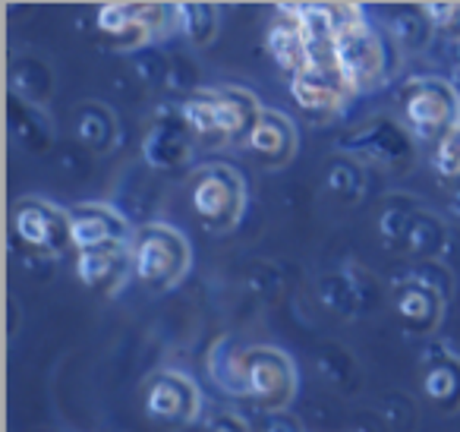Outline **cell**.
<instances>
[{
  "instance_id": "obj_1",
  "label": "cell",
  "mask_w": 460,
  "mask_h": 432,
  "mask_svg": "<svg viewBox=\"0 0 460 432\" xmlns=\"http://www.w3.org/2000/svg\"><path fill=\"white\" fill-rule=\"evenodd\" d=\"M129 256H133V278L148 291H167L180 284L192 262L190 240L177 228L161 221L142 224L136 230Z\"/></svg>"
},
{
  "instance_id": "obj_2",
  "label": "cell",
  "mask_w": 460,
  "mask_h": 432,
  "mask_svg": "<svg viewBox=\"0 0 460 432\" xmlns=\"http://www.w3.org/2000/svg\"><path fill=\"white\" fill-rule=\"evenodd\" d=\"M401 111L407 133L429 146H441L460 123V95L445 79L420 76L401 89Z\"/></svg>"
},
{
  "instance_id": "obj_3",
  "label": "cell",
  "mask_w": 460,
  "mask_h": 432,
  "mask_svg": "<svg viewBox=\"0 0 460 432\" xmlns=\"http://www.w3.org/2000/svg\"><path fill=\"white\" fill-rule=\"evenodd\" d=\"M190 205L211 234L234 230L246 212L243 174L230 165H202L190 180Z\"/></svg>"
},
{
  "instance_id": "obj_4",
  "label": "cell",
  "mask_w": 460,
  "mask_h": 432,
  "mask_svg": "<svg viewBox=\"0 0 460 432\" xmlns=\"http://www.w3.org/2000/svg\"><path fill=\"white\" fill-rule=\"evenodd\" d=\"M309 45V64L303 73L290 79V95L294 104L309 117H328L353 95L347 86L344 73L334 58L332 41H306Z\"/></svg>"
},
{
  "instance_id": "obj_5",
  "label": "cell",
  "mask_w": 460,
  "mask_h": 432,
  "mask_svg": "<svg viewBox=\"0 0 460 432\" xmlns=\"http://www.w3.org/2000/svg\"><path fill=\"white\" fill-rule=\"evenodd\" d=\"M240 385L259 410H284L296 394V366L278 347L240 350Z\"/></svg>"
},
{
  "instance_id": "obj_6",
  "label": "cell",
  "mask_w": 460,
  "mask_h": 432,
  "mask_svg": "<svg viewBox=\"0 0 460 432\" xmlns=\"http://www.w3.org/2000/svg\"><path fill=\"white\" fill-rule=\"evenodd\" d=\"M95 22L117 51H133L177 22V4H104L98 7Z\"/></svg>"
},
{
  "instance_id": "obj_7",
  "label": "cell",
  "mask_w": 460,
  "mask_h": 432,
  "mask_svg": "<svg viewBox=\"0 0 460 432\" xmlns=\"http://www.w3.org/2000/svg\"><path fill=\"white\" fill-rule=\"evenodd\" d=\"M13 234L22 247L35 249L41 256H60L73 249V230H70V212L45 202V199L26 196L13 205Z\"/></svg>"
},
{
  "instance_id": "obj_8",
  "label": "cell",
  "mask_w": 460,
  "mask_h": 432,
  "mask_svg": "<svg viewBox=\"0 0 460 432\" xmlns=\"http://www.w3.org/2000/svg\"><path fill=\"white\" fill-rule=\"evenodd\" d=\"M142 407H146V417L155 419V423L190 426L199 419L202 398H199V388L190 375L173 373V369H161V373H155L146 382Z\"/></svg>"
},
{
  "instance_id": "obj_9",
  "label": "cell",
  "mask_w": 460,
  "mask_h": 432,
  "mask_svg": "<svg viewBox=\"0 0 460 432\" xmlns=\"http://www.w3.org/2000/svg\"><path fill=\"white\" fill-rule=\"evenodd\" d=\"M334 58H338V67H341V73H344L347 86L353 89V95L363 89H372L376 83H382L385 45H382V39H378V32L366 20L334 41Z\"/></svg>"
},
{
  "instance_id": "obj_10",
  "label": "cell",
  "mask_w": 460,
  "mask_h": 432,
  "mask_svg": "<svg viewBox=\"0 0 460 432\" xmlns=\"http://www.w3.org/2000/svg\"><path fill=\"white\" fill-rule=\"evenodd\" d=\"M70 230H73V249L85 253V249L98 247H114V243H133L127 218L117 215L111 205L102 202H83L70 209Z\"/></svg>"
},
{
  "instance_id": "obj_11",
  "label": "cell",
  "mask_w": 460,
  "mask_h": 432,
  "mask_svg": "<svg viewBox=\"0 0 460 432\" xmlns=\"http://www.w3.org/2000/svg\"><path fill=\"white\" fill-rule=\"evenodd\" d=\"M215 108H217V130H221L224 146H243L250 142L252 130L259 127V117L265 108H259L256 95L237 86L215 89Z\"/></svg>"
},
{
  "instance_id": "obj_12",
  "label": "cell",
  "mask_w": 460,
  "mask_h": 432,
  "mask_svg": "<svg viewBox=\"0 0 460 432\" xmlns=\"http://www.w3.org/2000/svg\"><path fill=\"white\" fill-rule=\"evenodd\" d=\"M76 274L89 291L114 293L123 284V278L133 274L129 243H114V247H98V249L76 253Z\"/></svg>"
},
{
  "instance_id": "obj_13",
  "label": "cell",
  "mask_w": 460,
  "mask_h": 432,
  "mask_svg": "<svg viewBox=\"0 0 460 432\" xmlns=\"http://www.w3.org/2000/svg\"><path fill=\"white\" fill-rule=\"evenodd\" d=\"M246 152L259 161L262 167H284L296 152V127L288 114H278V111H262L259 117V127L252 130L250 142H246Z\"/></svg>"
},
{
  "instance_id": "obj_14",
  "label": "cell",
  "mask_w": 460,
  "mask_h": 432,
  "mask_svg": "<svg viewBox=\"0 0 460 432\" xmlns=\"http://www.w3.org/2000/svg\"><path fill=\"white\" fill-rule=\"evenodd\" d=\"M269 51L271 60L288 73V79H294L296 73L306 70L309 64V45H306V32H303L300 14H296L294 4H281L275 14L269 32Z\"/></svg>"
},
{
  "instance_id": "obj_15",
  "label": "cell",
  "mask_w": 460,
  "mask_h": 432,
  "mask_svg": "<svg viewBox=\"0 0 460 432\" xmlns=\"http://www.w3.org/2000/svg\"><path fill=\"white\" fill-rule=\"evenodd\" d=\"M422 394L432 400L438 410L457 413L460 410V356L438 347L432 356L422 360Z\"/></svg>"
},
{
  "instance_id": "obj_16",
  "label": "cell",
  "mask_w": 460,
  "mask_h": 432,
  "mask_svg": "<svg viewBox=\"0 0 460 432\" xmlns=\"http://www.w3.org/2000/svg\"><path fill=\"white\" fill-rule=\"evenodd\" d=\"M394 310L410 331L429 335L441 322L445 300H441V293L435 287L422 284V281H407V284H401L394 291Z\"/></svg>"
},
{
  "instance_id": "obj_17",
  "label": "cell",
  "mask_w": 460,
  "mask_h": 432,
  "mask_svg": "<svg viewBox=\"0 0 460 432\" xmlns=\"http://www.w3.org/2000/svg\"><path fill=\"white\" fill-rule=\"evenodd\" d=\"M180 117H183L186 130L196 142L208 148L224 146L221 130H217V108H215V89H199L192 92L190 98L180 108Z\"/></svg>"
},
{
  "instance_id": "obj_18",
  "label": "cell",
  "mask_w": 460,
  "mask_h": 432,
  "mask_svg": "<svg viewBox=\"0 0 460 432\" xmlns=\"http://www.w3.org/2000/svg\"><path fill=\"white\" fill-rule=\"evenodd\" d=\"M76 136L95 152H108L117 140V123L102 104H83L76 114Z\"/></svg>"
},
{
  "instance_id": "obj_19",
  "label": "cell",
  "mask_w": 460,
  "mask_h": 432,
  "mask_svg": "<svg viewBox=\"0 0 460 432\" xmlns=\"http://www.w3.org/2000/svg\"><path fill=\"white\" fill-rule=\"evenodd\" d=\"M177 26L196 48L211 45V39L217 32V7L215 4H202V0L177 4Z\"/></svg>"
},
{
  "instance_id": "obj_20",
  "label": "cell",
  "mask_w": 460,
  "mask_h": 432,
  "mask_svg": "<svg viewBox=\"0 0 460 432\" xmlns=\"http://www.w3.org/2000/svg\"><path fill=\"white\" fill-rule=\"evenodd\" d=\"M422 10L435 32L460 41V0H432V4H422Z\"/></svg>"
},
{
  "instance_id": "obj_21",
  "label": "cell",
  "mask_w": 460,
  "mask_h": 432,
  "mask_svg": "<svg viewBox=\"0 0 460 432\" xmlns=\"http://www.w3.org/2000/svg\"><path fill=\"white\" fill-rule=\"evenodd\" d=\"M435 171L445 184L460 186V123L441 146H435Z\"/></svg>"
},
{
  "instance_id": "obj_22",
  "label": "cell",
  "mask_w": 460,
  "mask_h": 432,
  "mask_svg": "<svg viewBox=\"0 0 460 432\" xmlns=\"http://www.w3.org/2000/svg\"><path fill=\"white\" fill-rule=\"evenodd\" d=\"M208 432H250V426H246L240 417H234V413H221V417L211 423Z\"/></svg>"
}]
</instances>
